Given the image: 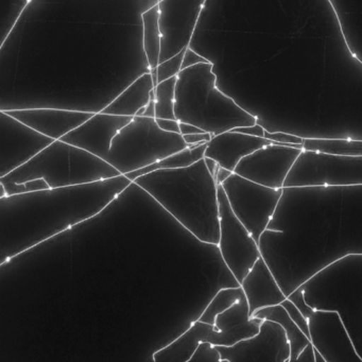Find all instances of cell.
Returning <instances> with one entry per match:
<instances>
[{
    "instance_id": "1",
    "label": "cell",
    "mask_w": 362,
    "mask_h": 362,
    "mask_svg": "<svg viewBox=\"0 0 362 362\" xmlns=\"http://www.w3.org/2000/svg\"><path fill=\"white\" fill-rule=\"evenodd\" d=\"M259 249L287 298L332 262L362 255V185L284 188Z\"/></svg>"
},
{
    "instance_id": "2",
    "label": "cell",
    "mask_w": 362,
    "mask_h": 362,
    "mask_svg": "<svg viewBox=\"0 0 362 362\" xmlns=\"http://www.w3.org/2000/svg\"><path fill=\"white\" fill-rule=\"evenodd\" d=\"M132 184L119 175L0 199V264L96 217Z\"/></svg>"
},
{
    "instance_id": "3",
    "label": "cell",
    "mask_w": 362,
    "mask_h": 362,
    "mask_svg": "<svg viewBox=\"0 0 362 362\" xmlns=\"http://www.w3.org/2000/svg\"><path fill=\"white\" fill-rule=\"evenodd\" d=\"M133 183L201 243L219 245L218 185L204 158L187 168L156 170Z\"/></svg>"
},
{
    "instance_id": "4",
    "label": "cell",
    "mask_w": 362,
    "mask_h": 362,
    "mask_svg": "<svg viewBox=\"0 0 362 362\" xmlns=\"http://www.w3.org/2000/svg\"><path fill=\"white\" fill-rule=\"evenodd\" d=\"M213 63L182 71L175 88V117L205 133L217 135L257 124V118L216 86Z\"/></svg>"
},
{
    "instance_id": "5",
    "label": "cell",
    "mask_w": 362,
    "mask_h": 362,
    "mask_svg": "<svg viewBox=\"0 0 362 362\" xmlns=\"http://www.w3.org/2000/svg\"><path fill=\"white\" fill-rule=\"evenodd\" d=\"M315 311L336 313L362 360V255L332 262L300 286Z\"/></svg>"
},
{
    "instance_id": "6",
    "label": "cell",
    "mask_w": 362,
    "mask_h": 362,
    "mask_svg": "<svg viewBox=\"0 0 362 362\" xmlns=\"http://www.w3.org/2000/svg\"><path fill=\"white\" fill-rule=\"evenodd\" d=\"M119 175L114 167L90 152L56 141L24 166L0 177V181L22 184L43 179L50 189H56L96 183Z\"/></svg>"
},
{
    "instance_id": "7",
    "label": "cell",
    "mask_w": 362,
    "mask_h": 362,
    "mask_svg": "<svg viewBox=\"0 0 362 362\" xmlns=\"http://www.w3.org/2000/svg\"><path fill=\"white\" fill-rule=\"evenodd\" d=\"M188 147L181 134L160 130L154 118L136 116L116 135L105 162L127 175Z\"/></svg>"
},
{
    "instance_id": "8",
    "label": "cell",
    "mask_w": 362,
    "mask_h": 362,
    "mask_svg": "<svg viewBox=\"0 0 362 362\" xmlns=\"http://www.w3.org/2000/svg\"><path fill=\"white\" fill-rule=\"evenodd\" d=\"M230 209L259 245L283 197L284 189H271L233 173L221 184Z\"/></svg>"
},
{
    "instance_id": "9",
    "label": "cell",
    "mask_w": 362,
    "mask_h": 362,
    "mask_svg": "<svg viewBox=\"0 0 362 362\" xmlns=\"http://www.w3.org/2000/svg\"><path fill=\"white\" fill-rule=\"evenodd\" d=\"M359 185H362V156H332L303 150L284 188Z\"/></svg>"
},
{
    "instance_id": "10",
    "label": "cell",
    "mask_w": 362,
    "mask_h": 362,
    "mask_svg": "<svg viewBox=\"0 0 362 362\" xmlns=\"http://www.w3.org/2000/svg\"><path fill=\"white\" fill-rule=\"evenodd\" d=\"M218 200L220 215L218 249L228 270L241 284L256 262L262 257L259 245L233 213L221 185H218Z\"/></svg>"
},
{
    "instance_id": "11",
    "label": "cell",
    "mask_w": 362,
    "mask_h": 362,
    "mask_svg": "<svg viewBox=\"0 0 362 362\" xmlns=\"http://www.w3.org/2000/svg\"><path fill=\"white\" fill-rule=\"evenodd\" d=\"M202 0H162L160 8V64L175 58L189 47L199 16L204 7Z\"/></svg>"
},
{
    "instance_id": "12",
    "label": "cell",
    "mask_w": 362,
    "mask_h": 362,
    "mask_svg": "<svg viewBox=\"0 0 362 362\" xmlns=\"http://www.w3.org/2000/svg\"><path fill=\"white\" fill-rule=\"evenodd\" d=\"M54 141L0 111V177L30 162Z\"/></svg>"
},
{
    "instance_id": "13",
    "label": "cell",
    "mask_w": 362,
    "mask_h": 362,
    "mask_svg": "<svg viewBox=\"0 0 362 362\" xmlns=\"http://www.w3.org/2000/svg\"><path fill=\"white\" fill-rule=\"evenodd\" d=\"M302 152L300 148L267 146L241 160L234 173L271 189H284Z\"/></svg>"
},
{
    "instance_id": "14",
    "label": "cell",
    "mask_w": 362,
    "mask_h": 362,
    "mask_svg": "<svg viewBox=\"0 0 362 362\" xmlns=\"http://www.w3.org/2000/svg\"><path fill=\"white\" fill-rule=\"evenodd\" d=\"M228 362H289L290 344L279 324L264 321L259 334L233 346H215Z\"/></svg>"
},
{
    "instance_id": "15",
    "label": "cell",
    "mask_w": 362,
    "mask_h": 362,
    "mask_svg": "<svg viewBox=\"0 0 362 362\" xmlns=\"http://www.w3.org/2000/svg\"><path fill=\"white\" fill-rule=\"evenodd\" d=\"M132 120L133 117L107 115L101 112L95 113L86 124L65 135L61 141L105 160L111 150L112 141Z\"/></svg>"
},
{
    "instance_id": "16",
    "label": "cell",
    "mask_w": 362,
    "mask_h": 362,
    "mask_svg": "<svg viewBox=\"0 0 362 362\" xmlns=\"http://www.w3.org/2000/svg\"><path fill=\"white\" fill-rule=\"evenodd\" d=\"M4 112L54 141H61L65 135L79 128L95 115L90 112L52 107L8 110Z\"/></svg>"
},
{
    "instance_id": "17",
    "label": "cell",
    "mask_w": 362,
    "mask_h": 362,
    "mask_svg": "<svg viewBox=\"0 0 362 362\" xmlns=\"http://www.w3.org/2000/svg\"><path fill=\"white\" fill-rule=\"evenodd\" d=\"M270 145L279 144L273 143L269 139L249 136L230 131L214 136L213 139L207 143L204 158H211L217 162L221 168L234 173L241 160Z\"/></svg>"
},
{
    "instance_id": "18",
    "label": "cell",
    "mask_w": 362,
    "mask_h": 362,
    "mask_svg": "<svg viewBox=\"0 0 362 362\" xmlns=\"http://www.w3.org/2000/svg\"><path fill=\"white\" fill-rule=\"evenodd\" d=\"M240 287L249 304L251 317L262 309L281 305L287 300L270 267L262 257L247 273Z\"/></svg>"
},
{
    "instance_id": "19",
    "label": "cell",
    "mask_w": 362,
    "mask_h": 362,
    "mask_svg": "<svg viewBox=\"0 0 362 362\" xmlns=\"http://www.w3.org/2000/svg\"><path fill=\"white\" fill-rule=\"evenodd\" d=\"M154 90L156 86L151 73L148 71L132 82L109 105L103 107L101 113L124 117H136L137 113L149 105Z\"/></svg>"
},
{
    "instance_id": "20",
    "label": "cell",
    "mask_w": 362,
    "mask_h": 362,
    "mask_svg": "<svg viewBox=\"0 0 362 362\" xmlns=\"http://www.w3.org/2000/svg\"><path fill=\"white\" fill-rule=\"evenodd\" d=\"M253 317L262 320V321L275 322L283 327L290 344V351H291L290 359H296L302 354V351L309 344H311L310 339L294 323L293 320L290 317L281 305L262 309V310L257 311Z\"/></svg>"
},
{
    "instance_id": "21",
    "label": "cell",
    "mask_w": 362,
    "mask_h": 362,
    "mask_svg": "<svg viewBox=\"0 0 362 362\" xmlns=\"http://www.w3.org/2000/svg\"><path fill=\"white\" fill-rule=\"evenodd\" d=\"M207 143L202 144V145L189 146L187 149L183 150V151L173 154V156H168V158H164V160L156 163V164L151 165V166L146 167V168L135 171V173H129L126 177L131 182H134L139 177L148 175V173H153V171L187 168V167L192 166V165L198 163L199 160L204 158Z\"/></svg>"
},
{
    "instance_id": "22",
    "label": "cell",
    "mask_w": 362,
    "mask_h": 362,
    "mask_svg": "<svg viewBox=\"0 0 362 362\" xmlns=\"http://www.w3.org/2000/svg\"><path fill=\"white\" fill-rule=\"evenodd\" d=\"M144 31V49L150 69H158L160 56V8L158 1L141 14Z\"/></svg>"
},
{
    "instance_id": "23",
    "label": "cell",
    "mask_w": 362,
    "mask_h": 362,
    "mask_svg": "<svg viewBox=\"0 0 362 362\" xmlns=\"http://www.w3.org/2000/svg\"><path fill=\"white\" fill-rule=\"evenodd\" d=\"M304 151L332 156H362V141L346 139H305Z\"/></svg>"
},
{
    "instance_id": "24",
    "label": "cell",
    "mask_w": 362,
    "mask_h": 362,
    "mask_svg": "<svg viewBox=\"0 0 362 362\" xmlns=\"http://www.w3.org/2000/svg\"><path fill=\"white\" fill-rule=\"evenodd\" d=\"M245 298L243 288H223L220 289L211 298L202 315L199 317V321L203 323L215 326L216 319L218 315L226 313V310L234 306L241 298Z\"/></svg>"
},
{
    "instance_id": "25",
    "label": "cell",
    "mask_w": 362,
    "mask_h": 362,
    "mask_svg": "<svg viewBox=\"0 0 362 362\" xmlns=\"http://www.w3.org/2000/svg\"><path fill=\"white\" fill-rule=\"evenodd\" d=\"M177 77L162 82L156 88V119L177 120L175 117V88Z\"/></svg>"
},
{
    "instance_id": "26",
    "label": "cell",
    "mask_w": 362,
    "mask_h": 362,
    "mask_svg": "<svg viewBox=\"0 0 362 362\" xmlns=\"http://www.w3.org/2000/svg\"><path fill=\"white\" fill-rule=\"evenodd\" d=\"M29 4H30L29 0L0 1V46L1 47H4V44L7 41L18 18Z\"/></svg>"
},
{
    "instance_id": "27",
    "label": "cell",
    "mask_w": 362,
    "mask_h": 362,
    "mask_svg": "<svg viewBox=\"0 0 362 362\" xmlns=\"http://www.w3.org/2000/svg\"><path fill=\"white\" fill-rule=\"evenodd\" d=\"M0 186L5 189L6 197L18 196V194H30V192L50 189L49 186L43 179L35 180V181H29L22 184L0 181Z\"/></svg>"
},
{
    "instance_id": "28",
    "label": "cell",
    "mask_w": 362,
    "mask_h": 362,
    "mask_svg": "<svg viewBox=\"0 0 362 362\" xmlns=\"http://www.w3.org/2000/svg\"><path fill=\"white\" fill-rule=\"evenodd\" d=\"M186 49L183 50L181 54L175 56V58L158 65V69H156V71H158V86L162 83V82L167 81V80L171 79V78H175L179 76V74L182 71V64H183Z\"/></svg>"
},
{
    "instance_id": "29",
    "label": "cell",
    "mask_w": 362,
    "mask_h": 362,
    "mask_svg": "<svg viewBox=\"0 0 362 362\" xmlns=\"http://www.w3.org/2000/svg\"><path fill=\"white\" fill-rule=\"evenodd\" d=\"M264 139H269L273 143L279 144V145L300 148V149H303L305 141L304 137L298 136V135L284 132H268L267 130L264 133Z\"/></svg>"
},
{
    "instance_id": "30",
    "label": "cell",
    "mask_w": 362,
    "mask_h": 362,
    "mask_svg": "<svg viewBox=\"0 0 362 362\" xmlns=\"http://www.w3.org/2000/svg\"><path fill=\"white\" fill-rule=\"evenodd\" d=\"M187 362H228L221 360L219 351L209 343H201L192 359Z\"/></svg>"
},
{
    "instance_id": "31",
    "label": "cell",
    "mask_w": 362,
    "mask_h": 362,
    "mask_svg": "<svg viewBox=\"0 0 362 362\" xmlns=\"http://www.w3.org/2000/svg\"><path fill=\"white\" fill-rule=\"evenodd\" d=\"M281 306L286 309L288 315H290L292 320H293L294 323L300 327V329L311 340L310 336V326H309V320H307L306 317L303 315V313L296 308V305L287 298V300H285V302L281 303Z\"/></svg>"
},
{
    "instance_id": "32",
    "label": "cell",
    "mask_w": 362,
    "mask_h": 362,
    "mask_svg": "<svg viewBox=\"0 0 362 362\" xmlns=\"http://www.w3.org/2000/svg\"><path fill=\"white\" fill-rule=\"evenodd\" d=\"M288 298L296 305V308L303 313V315H304L307 320L310 319L313 313H315V311L307 304L306 300H305L304 293H303L300 288H298L296 291L292 292V293L288 296Z\"/></svg>"
},
{
    "instance_id": "33",
    "label": "cell",
    "mask_w": 362,
    "mask_h": 362,
    "mask_svg": "<svg viewBox=\"0 0 362 362\" xmlns=\"http://www.w3.org/2000/svg\"><path fill=\"white\" fill-rule=\"evenodd\" d=\"M201 63H209V60L201 57L200 54H196L192 48L188 47L186 49L185 57H184L183 64H182V71L190 69L194 65L201 64Z\"/></svg>"
},
{
    "instance_id": "34",
    "label": "cell",
    "mask_w": 362,
    "mask_h": 362,
    "mask_svg": "<svg viewBox=\"0 0 362 362\" xmlns=\"http://www.w3.org/2000/svg\"><path fill=\"white\" fill-rule=\"evenodd\" d=\"M214 136L215 135L211 134V133H201V134L186 135V136H183V139L188 146H194L209 143Z\"/></svg>"
},
{
    "instance_id": "35",
    "label": "cell",
    "mask_w": 362,
    "mask_h": 362,
    "mask_svg": "<svg viewBox=\"0 0 362 362\" xmlns=\"http://www.w3.org/2000/svg\"><path fill=\"white\" fill-rule=\"evenodd\" d=\"M232 132L241 133V134L249 135V136L260 137L264 139L266 130L260 124H255L252 127H243V128L234 129Z\"/></svg>"
},
{
    "instance_id": "36",
    "label": "cell",
    "mask_w": 362,
    "mask_h": 362,
    "mask_svg": "<svg viewBox=\"0 0 362 362\" xmlns=\"http://www.w3.org/2000/svg\"><path fill=\"white\" fill-rule=\"evenodd\" d=\"M156 124L160 127V130L167 133H175V134H181L180 131V122L177 120L170 119H156Z\"/></svg>"
},
{
    "instance_id": "37",
    "label": "cell",
    "mask_w": 362,
    "mask_h": 362,
    "mask_svg": "<svg viewBox=\"0 0 362 362\" xmlns=\"http://www.w3.org/2000/svg\"><path fill=\"white\" fill-rule=\"evenodd\" d=\"M289 362H317L315 361V347L313 343L309 344L296 359H290Z\"/></svg>"
},
{
    "instance_id": "38",
    "label": "cell",
    "mask_w": 362,
    "mask_h": 362,
    "mask_svg": "<svg viewBox=\"0 0 362 362\" xmlns=\"http://www.w3.org/2000/svg\"><path fill=\"white\" fill-rule=\"evenodd\" d=\"M180 131H181L182 136L205 133L203 132L202 130H200V129L197 128V127L192 126V124H184V122H180Z\"/></svg>"
},
{
    "instance_id": "39",
    "label": "cell",
    "mask_w": 362,
    "mask_h": 362,
    "mask_svg": "<svg viewBox=\"0 0 362 362\" xmlns=\"http://www.w3.org/2000/svg\"><path fill=\"white\" fill-rule=\"evenodd\" d=\"M232 175L233 173H230V171L226 170V169L221 168V167H220L215 177L216 182H217V185H221V184L224 183V182H226V180H228Z\"/></svg>"
},
{
    "instance_id": "40",
    "label": "cell",
    "mask_w": 362,
    "mask_h": 362,
    "mask_svg": "<svg viewBox=\"0 0 362 362\" xmlns=\"http://www.w3.org/2000/svg\"><path fill=\"white\" fill-rule=\"evenodd\" d=\"M205 164H206L207 169H209L211 175H213L214 177H216V175H217L218 170H219L220 166L218 165L217 162L211 160V158H204Z\"/></svg>"
},
{
    "instance_id": "41",
    "label": "cell",
    "mask_w": 362,
    "mask_h": 362,
    "mask_svg": "<svg viewBox=\"0 0 362 362\" xmlns=\"http://www.w3.org/2000/svg\"><path fill=\"white\" fill-rule=\"evenodd\" d=\"M315 361L317 362H327L325 359H324L323 356L321 355V354L319 353V351H317V349H315Z\"/></svg>"
}]
</instances>
